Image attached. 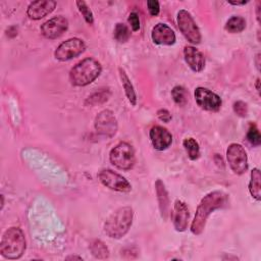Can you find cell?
I'll return each mask as SVG.
<instances>
[{
  "label": "cell",
  "mask_w": 261,
  "mask_h": 261,
  "mask_svg": "<svg viewBox=\"0 0 261 261\" xmlns=\"http://www.w3.org/2000/svg\"><path fill=\"white\" fill-rule=\"evenodd\" d=\"M226 203L227 195L221 191H213L204 196L197 207L194 220L191 224L192 233L195 236L201 234L210 214L215 210L224 207Z\"/></svg>",
  "instance_id": "1"
},
{
  "label": "cell",
  "mask_w": 261,
  "mask_h": 261,
  "mask_svg": "<svg viewBox=\"0 0 261 261\" xmlns=\"http://www.w3.org/2000/svg\"><path fill=\"white\" fill-rule=\"evenodd\" d=\"M134 219V210L123 206L112 212L104 223V231L111 239H121L129 230Z\"/></svg>",
  "instance_id": "2"
},
{
  "label": "cell",
  "mask_w": 261,
  "mask_h": 261,
  "mask_svg": "<svg viewBox=\"0 0 261 261\" xmlns=\"http://www.w3.org/2000/svg\"><path fill=\"white\" fill-rule=\"evenodd\" d=\"M102 66L98 60L88 57L77 62L69 71L71 85L84 87L93 83L101 73Z\"/></svg>",
  "instance_id": "3"
},
{
  "label": "cell",
  "mask_w": 261,
  "mask_h": 261,
  "mask_svg": "<svg viewBox=\"0 0 261 261\" xmlns=\"http://www.w3.org/2000/svg\"><path fill=\"white\" fill-rule=\"evenodd\" d=\"M25 247L23 231L19 227H10L2 236L0 253L6 259L15 260L23 255Z\"/></svg>",
  "instance_id": "4"
},
{
  "label": "cell",
  "mask_w": 261,
  "mask_h": 261,
  "mask_svg": "<svg viewBox=\"0 0 261 261\" xmlns=\"http://www.w3.org/2000/svg\"><path fill=\"white\" fill-rule=\"evenodd\" d=\"M109 159L110 162L118 169L129 170L136 163L135 150L130 144L126 142H120L111 149Z\"/></svg>",
  "instance_id": "5"
},
{
  "label": "cell",
  "mask_w": 261,
  "mask_h": 261,
  "mask_svg": "<svg viewBox=\"0 0 261 261\" xmlns=\"http://www.w3.org/2000/svg\"><path fill=\"white\" fill-rule=\"evenodd\" d=\"M177 25L184 37L192 44H199L201 42V33L200 30L194 20L191 13L185 9H181L177 12Z\"/></svg>",
  "instance_id": "6"
},
{
  "label": "cell",
  "mask_w": 261,
  "mask_h": 261,
  "mask_svg": "<svg viewBox=\"0 0 261 261\" xmlns=\"http://www.w3.org/2000/svg\"><path fill=\"white\" fill-rule=\"evenodd\" d=\"M226 159L233 173L241 175L248 169V156L244 147L240 144L232 143L226 150Z\"/></svg>",
  "instance_id": "7"
},
{
  "label": "cell",
  "mask_w": 261,
  "mask_h": 261,
  "mask_svg": "<svg viewBox=\"0 0 261 261\" xmlns=\"http://www.w3.org/2000/svg\"><path fill=\"white\" fill-rule=\"evenodd\" d=\"M94 126L99 135L108 139L115 136L118 127L116 117L114 113L109 109L102 110L97 114L95 117Z\"/></svg>",
  "instance_id": "8"
},
{
  "label": "cell",
  "mask_w": 261,
  "mask_h": 261,
  "mask_svg": "<svg viewBox=\"0 0 261 261\" xmlns=\"http://www.w3.org/2000/svg\"><path fill=\"white\" fill-rule=\"evenodd\" d=\"M86 49V44L82 39L70 38L62 42L54 51V57L59 61H67L77 57Z\"/></svg>",
  "instance_id": "9"
},
{
  "label": "cell",
  "mask_w": 261,
  "mask_h": 261,
  "mask_svg": "<svg viewBox=\"0 0 261 261\" xmlns=\"http://www.w3.org/2000/svg\"><path fill=\"white\" fill-rule=\"evenodd\" d=\"M98 178L103 186L112 191L127 193L132 190V186L128 180L111 169H102L98 173Z\"/></svg>",
  "instance_id": "10"
},
{
  "label": "cell",
  "mask_w": 261,
  "mask_h": 261,
  "mask_svg": "<svg viewBox=\"0 0 261 261\" xmlns=\"http://www.w3.org/2000/svg\"><path fill=\"white\" fill-rule=\"evenodd\" d=\"M194 96L198 106L204 110L217 111L221 107V104H222L221 98L217 94L213 93L212 91L206 88H203V87L196 88L194 92Z\"/></svg>",
  "instance_id": "11"
},
{
  "label": "cell",
  "mask_w": 261,
  "mask_h": 261,
  "mask_svg": "<svg viewBox=\"0 0 261 261\" xmlns=\"http://www.w3.org/2000/svg\"><path fill=\"white\" fill-rule=\"evenodd\" d=\"M68 28V20L61 16H55L41 25V33L47 39H57L62 36Z\"/></svg>",
  "instance_id": "12"
},
{
  "label": "cell",
  "mask_w": 261,
  "mask_h": 261,
  "mask_svg": "<svg viewBox=\"0 0 261 261\" xmlns=\"http://www.w3.org/2000/svg\"><path fill=\"white\" fill-rule=\"evenodd\" d=\"M149 137L153 147L158 151L166 150L172 143L171 134L161 125H155L150 129Z\"/></svg>",
  "instance_id": "13"
},
{
  "label": "cell",
  "mask_w": 261,
  "mask_h": 261,
  "mask_svg": "<svg viewBox=\"0 0 261 261\" xmlns=\"http://www.w3.org/2000/svg\"><path fill=\"white\" fill-rule=\"evenodd\" d=\"M190 212L187 204L180 200H176L173 206V212L171 213V220L176 231H185L188 227V220Z\"/></svg>",
  "instance_id": "14"
},
{
  "label": "cell",
  "mask_w": 261,
  "mask_h": 261,
  "mask_svg": "<svg viewBox=\"0 0 261 261\" xmlns=\"http://www.w3.org/2000/svg\"><path fill=\"white\" fill-rule=\"evenodd\" d=\"M56 7V2L52 0H38L32 2L27 9V14L31 19H41L51 13Z\"/></svg>",
  "instance_id": "15"
},
{
  "label": "cell",
  "mask_w": 261,
  "mask_h": 261,
  "mask_svg": "<svg viewBox=\"0 0 261 261\" xmlns=\"http://www.w3.org/2000/svg\"><path fill=\"white\" fill-rule=\"evenodd\" d=\"M152 41L158 45H173L175 43V34L165 23H157L151 32Z\"/></svg>",
  "instance_id": "16"
},
{
  "label": "cell",
  "mask_w": 261,
  "mask_h": 261,
  "mask_svg": "<svg viewBox=\"0 0 261 261\" xmlns=\"http://www.w3.org/2000/svg\"><path fill=\"white\" fill-rule=\"evenodd\" d=\"M184 57L189 67L195 71L200 72L205 67V57L201 51L193 46H185Z\"/></svg>",
  "instance_id": "17"
},
{
  "label": "cell",
  "mask_w": 261,
  "mask_h": 261,
  "mask_svg": "<svg viewBox=\"0 0 261 261\" xmlns=\"http://www.w3.org/2000/svg\"><path fill=\"white\" fill-rule=\"evenodd\" d=\"M155 191L157 195V200H158V205H159V210L161 217L166 220L168 216V208H169V198H168V193L165 189V186L161 179H157L155 182Z\"/></svg>",
  "instance_id": "18"
},
{
  "label": "cell",
  "mask_w": 261,
  "mask_h": 261,
  "mask_svg": "<svg viewBox=\"0 0 261 261\" xmlns=\"http://www.w3.org/2000/svg\"><path fill=\"white\" fill-rule=\"evenodd\" d=\"M118 71H119V77H120V81H121V84H122L125 96H126L128 102L133 106H135L137 104V95H136L134 86H133L129 77L127 76V74H126V72H125V70L123 68L119 67Z\"/></svg>",
  "instance_id": "19"
},
{
  "label": "cell",
  "mask_w": 261,
  "mask_h": 261,
  "mask_svg": "<svg viewBox=\"0 0 261 261\" xmlns=\"http://www.w3.org/2000/svg\"><path fill=\"white\" fill-rule=\"evenodd\" d=\"M261 174L258 168H253L250 174V182H249V192L253 198L257 201L261 200V186H260Z\"/></svg>",
  "instance_id": "20"
},
{
  "label": "cell",
  "mask_w": 261,
  "mask_h": 261,
  "mask_svg": "<svg viewBox=\"0 0 261 261\" xmlns=\"http://www.w3.org/2000/svg\"><path fill=\"white\" fill-rule=\"evenodd\" d=\"M109 97H110L109 89H100V90L96 91L95 93H93L92 95H90L86 99L85 104L86 105H90V106L101 105V104L107 102Z\"/></svg>",
  "instance_id": "21"
},
{
  "label": "cell",
  "mask_w": 261,
  "mask_h": 261,
  "mask_svg": "<svg viewBox=\"0 0 261 261\" xmlns=\"http://www.w3.org/2000/svg\"><path fill=\"white\" fill-rule=\"evenodd\" d=\"M90 251L92 255L97 259H106L109 256V250L107 246L100 240H94L91 242Z\"/></svg>",
  "instance_id": "22"
},
{
  "label": "cell",
  "mask_w": 261,
  "mask_h": 261,
  "mask_svg": "<svg viewBox=\"0 0 261 261\" xmlns=\"http://www.w3.org/2000/svg\"><path fill=\"white\" fill-rule=\"evenodd\" d=\"M246 20L242 16H231L225 23L224 29L230 34H238L245 30Z\"/></svg>",
  "instance_id": "23"
},
{
  "label": "cell",
  "mask_w": 261,
  "mask_h": 261,
  "mask_svg": "<svg viewBox=\"0 0 261 261\" xmlns=\"http://www.w3.org/2000/svg\"><path fill=\"white\" fill-rule=\"evenodd\" d=\"M182 145L185 147V150L187 151V154L191 160H196L200 156V147L198 142L193 138H187L184 140Z\"/></svg>",
  "instance_id": "24"
},
{
  "label": "cell",
  "mask_w": 261,
  "mask_h": 261,
  "mask_svg": "<svg viewBox=\"0 0 261 261\" xmlns=\"http://www.w3.org/2000/svg\"><path fill=\"white\" fill-rule=\"evenodd\" d=\"M171 97L173 99V101L179 105V106H185L188 103V99H189V93L188 91L181 87V86H175L172 90H171Z\"/></svg>",
  "instance_id": "25"
},
{
  "label": "cell",
  "mask_w": 261,
  "mask_h": 261,
  "mask_svg": "<svg viewBox=\"0 0 261 261\" xmlns=\"http://www.w3.org/2000/svg\"><path fill=\"white\" fill-rule=\"evenodd\" d=\"M113 37L117 42L125 43L126 41H128V39L130 37V31L128 30V28L125 24L118 22V23H116V25L114 28Z\"/></svg>",
  "instance_id": "26"
},
{
  "label": "cell",
  "mask_w": 261,
  "mask_h": 261,
  "mask_svg": "<svg viewBox=\"0 0 261 261\" xmlns=\"http://www.w3.org/2000/svg\"><path fill=\"white\" fill-rule=\"evenodd\" d=\"M247 139L253 146H259L261 144V136L256 124L251 123L247 133Z\"/></svg>",
  "instance_id": "27"
},
{
  "label": "cell",
  "mask_w": 261,
  "mask_h": 261,
  "mask_svg": "<svg viewBox=\"0 0 261 261\" xmlns=\"http://www.w3.org/2000/svg\"><path fill=\"white\" fill-rule=\"evenodd\" d=\"M75 4H76L80 12L84 16L86 22L89 23V24H92L94 22V16H93L92 10L89 8L87 3L85 1H76Z\"/></svg>",
  "instance_id": "28"
},
{
  "label": "cell",
  "mask_w": 261,
  "mask_h": 261,
  "mask_svg": "<svg viewBox=\"0 0 261 261\" xmlns=\"http://www.w3.org/2000/svg\"><path fill=\"white\" fill-rule=\"evenodd\" d=\"M232 108L234 113L241 117H245L248 114V106L247 103H245L244 101H236Z\"/></svg>",
  "instance_id": "29"
},
{
  "label": "cell",
  "mask_w": 261,
  "mask_h": 261,
  "mask_svg": "<svg viewBox=\"0 0 261 261\" xmlns=\"http://www.w3.org/2000/svg\"><path fill=\"white\" fill-rule=\"evenodd\" d=\"M127 21L130 24V28L134 32H137L140 30V18L137 12H130L128 15Z\"/></svg>",
  "instance_id": "30"
},
{
  "label": "cell",
  "mask_w": 261,
  "mask_h": 261,
  "mask_svg": "<svg viewBox=\"0 0 261 261\" xmlns=\"http://www.w3.org/2000/svg\"><path fill=\"white\" fill-rule=\"evenodd\" d=\"M147 7L148 11L152 16H157L160 11V5L159 2L156 0H148L147 1Z\"/></svg>",
  "instance_id": "31"
},
{
  "label": "cell",
  "mask_w": 261,
  "mask_h": 261,
  "mask_svg": "<svg viewBox=\"0 0 261 261\" xmlns=\"http://www.w3.org/2000/svg\"><path fill=\"white\" fill-rule=\"evenodd\" d=\"M157 117L161 120V121H163V122H169L170 120H171V118H172V116H171V114H170V112L167 110V109H159L158 111H157Z\"/></svg>",
  "instance_id": "32"
},
{
  "label": "cell",
  "mask_w": 261,
  "mask_h": 261,
  "mask_svg": "<svg viewBox=\"0 0 261 261\" xmlns=\"http://www.w3.org/2000/svg\"><path fill=\"white\" fill-rule=\"evenodd\" d=\"M248 1H241V2H239V1H229L228 3L229 4H231V5H244V4H246Z\"/></svg>",
  "instance_id": "33"
},
{
  "label": "cell",
  "mask_w": 261,
  "mask_h": 261,
  "mask_svg": "<svg viewBox=\"0 0 261 261\" xmlns=\"http://www.w3.org/2000/svg\"><path fill=\"white\" fill-rule=\"evenodd\" d=\"M259 10H260V3L258 2V3H257V20H258V22H260V13H259Z\"/></svg>",
  "instance_id": "34"
},
{
  "label": "cell",
  "mask_w": 261,
  "mask_h": 261,
  "mask_svg": "<svg viewBox=\"0 0 261 261\" xmlns=\"http://www.w3.org/2000/svg\"><path fill=\"white\" fill-rule=\"evenodd\" d=\"M66 260H71V259H76V260H83L82 257H79V256H68L65 258Z\"/></svg>",
  "instance_id": "35"
},
{
  "label": "cell",
  "mask_w": 261,
  "mask_h": 261,
  "mask_svg": "<svg viewBox=\"0 0 261 261\" xmlns=\"http://www.w3.org/2000/svg\"><path fill=\"white\" fill-rule=\"evenodd\" d=\"M259 83H260V80L259 79H257V81H256V88H257V91L259 92L260 91V87H259Z\"/></svg>",
  "instance_id": "36"
},
{
  "label": "cell",
  "mask_w": 261,
  "mask_h": 261,
  "mask_svg": "<svg viewBox=\"0 0 261 261\" xmlns=\"http://www.w3.org/2000/svg\"><path fill=\"white\" fill-rule=\"evenodd\" d=\"M3 205H4V198H3V195H1V209L3 208Z\"/></svg>",
  "instance_id": "37"
}]
</instances>
